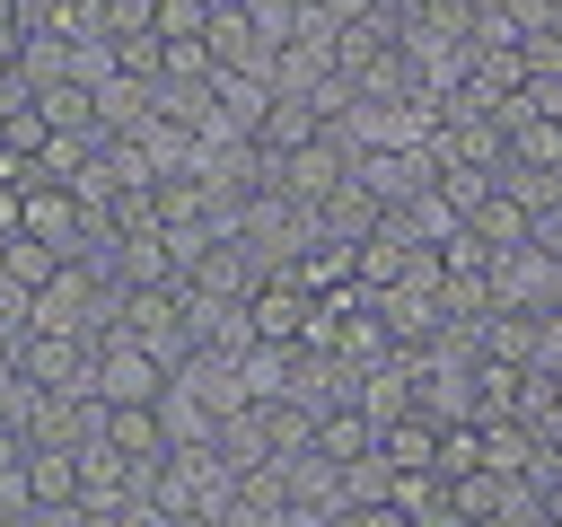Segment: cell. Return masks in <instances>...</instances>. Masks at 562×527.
<instances>
[{
    "label": "cell",
    "instance_id": "obj_1",
    "mask_svg": "<svg viewBox=\"0 0 562 527\" xmlns=\"http://www.w3.org/2000/svg\"><path fill=\"white\" fill-rule=\"evenodd\" d=\"M167 378H176V369H167L140 334H123V325H114V334L97 343V404H158V395H167Z\"/></svg>",
    "mask_w": 562,
    "mask_h": 527
},
{
    "label": "cell",
    "instance_id": "obj_2",
    "mask_svg": "<svg viewBox=\"0 0 562 527\" xmlns=\"http://www.w3.org/2000/svg\"><path fill=\"white\" fill-rule=\"evenodd\" d=\"M18 369L44 395H97V343L88 334H26L18 343Z\"/></svg>",
    "mask_w": 562,
    "mask_h": 527
},
{
    "label": "cell",
    "instance_id": "obj_3",
    "mask_svg": "<svg viewBox=\"0 0 562 527\" xmlns=\"http://www.w3.org/2000/svg\"><path fill=\"white\" fill-rule=\"evenodd\" d=\"M351 184V149L325 132V141H307V149H290V158H272V193H290V202H325V193H342Z\"/></svg>",
    "mask_w": 562,
    "mask_h": 527
},
{
    "label": "cell",
    "instance_id": "obj_4",
    "mask_svg": "<svg viewBox=\"0 0 562 527\" xmlns=\"http://www.w3.org/2000/svg\"><path fill=\"white\" fill-rule=\"evenodd\" d=\"M246 316H255V343H307V325H316V290H299L290 272H272L255 299H246Z\"/></svg>",
    "mask_w": 562,
    "mask_h": 527
},
{
    "label": "cell",
    "instance_id": "obj_5",
    "mask_svg": "<svg viewBox=\"0 0 562 527\" xmlns=\"http://www.w3.org/2000/svg\"><path fill=\"white\" fill-rule=\"evenodd\" d=\"M26 237H44L53 255H79V237H88L79 193L70 184H26Z\"/></svg>",
    "mask_w": 562,
    "mask_h": 527
},
{
    "label": "cell",
    "instance_id": "obj_6",
    "mask_svg": "<svg viewBox=\"0 0 562 527\" xmlns=\"http://www.w3.org/2000/svg\"><path fill=\"white\" fill-rule=\"evenodd\" d=\"M176 386H193V395H202V404H211L220 422H237V413L255 404V395H246V369H237L228 351H193V360L176 369Z\"/></svg>",
    "mask_w": 562,
    "mask_h": 527
},
{
    "label": "cell",
    "instance_id": "obj_7",
    "mask_svg": "<svg viewBox=\"0 0 562 527\" xmlns=\"http://www.w3.org/2000/svg\"><path fill=\"white\" fill-rule=\"evenodd\" d=\"M26 501H35V509H70V501H79V448L35 439V448H26Z\"/></svg>",
    "mask_w": 562,
    "mask_h": 527
},
{
    "label": "cell",
    "instance_id": "obj_8",
    "mask_svg": "<svg viewBox=\"0 0 562 527\" xmlns=\"http://www.w3.org/2000/svg\"><path fill=\"white\" fill-rule=\"evenodd\" d=\"M307 141H325V114H316L307 97H281V88H272V114L255 123V149H263V158H290V149H307Z\"/></svg>",
    "mask_w": 562,
    "mask_h": 527
},
{
    "label": "cell",
    "instance_id": "obj_9",
    "mask_svg": "<svg viewBox=\"0 0 562 527\" xmlns=\"http://www.w3.org/2000/svg\"><path fill=\"white\" fill-rule=\"evenodd\" d=\"M439 430H448V422L404 413V422H386V430H378V457H386L395 474H430V466H439Z\"/></svg>",
    "mask_w": 562,
    "mask_h": 527
},
{
    "label": "cell",
    "instance_id": "obj_10",
    "mask_svg": "<svg viewBox=\"0 0 562 527\" xmlns=\"http://www.w3.org/2000/svg\"><path fill=\"white\" fill-rule=\"evenodd\" d=\"M378 220H386V202H369L360 184H342V193H325V202H316V237H334V246L378 237Z\"/></svg>",
    "mask_w": 562,
    "mask_h": 527
},
{
    "label": "cell",
    "instance_id": "obj_11",
    "mask_svg": "<svg viewBox=\"0 0 562 527\" xmlns=\"http://www.w3.org/2000/svg\"><path fill=\"white\" fill-rule=\"evenodd\" d=\"M465 228H474V237H483L492 255H518V246H536V211H527V202H518L509 184H501V193H492V202H483V211H474Z\"/></svg>",
    "mask_w": 562,
    "mask_h": 527
},
{
    "label": "cell",
    "instance_id": "obj_12",
    "mask_svg": "<svg viewBox=\"0 0 562 527\" xmlns=\"http://www.w3.org/2000/svg\"><path fill=\"white\" fill-rule=\"evenodd\" d=\"M61 264H70V255H53V246H44V237H26V228L0 246V281H9V290H26V299H35V290H53V281H61Z\"/></svg>",
    "mask_w": 562,
    "mask_h": 527
},
{
    "label": "cell",
    "instance_id": "obj_13",
    "mask_svg": "<svg viewBox=\"0 0 562 527\" xmlns=\"http://www.w3.org/2000/svg\"><path fill=\"white\" fill-rule=\"evenodd\" d=\"M158 422H167V448H211V439H220V413H211L193 386H176V378H167V395H158Z\"/></svg>",
    "mask_w": 562,
    "mask_h": 527
},
{
    "label": "cell",
    "instance_id": "obj_14",
    "mask_svg": "<svg viewBox=\"0 0 562 527\" xmlns=\"http://www.w3.org/2000/svg\"><path fill=\"white\" fill-rule=\"evenodd\" d=\"M316 457H334V466H360V457H378V422H369L360 404H334V413L316 422Z\"/></svg>",
    "mask_w": 562,
    "mask_h": 527
},
{
    "label": "cell",
    "instance_id": "obj_15",
    "mask_svg": "<svg viewBox=\"0 0 562 527\" xmlns=\"http://www.w3.org/2000/svg\"><path fill=\"white\" fill-rule=\"evenodd\" d=\"M483 466H492V457H483V422H448L430 474H439V483H465V474H483Z\"/></svg>",
    "mask_w": 562,
    "mask_h": 527
},
{
    "label": "cell",
    "instance_id": "obj_16",
    "mask_svg": "<svg viewBox=\"0 0 562 527\" xmlns=\"http://www.w3.org/2000/svg\"><path fill=\"white\" fill-rule=\"evenodd\" d=\"M509 167H562V114H536V123H518L509 132Z\"/></svg>",
    "mask_w": 562,
    "mask_h": 527
},
{
    "label": "cell",
    "instance_id": "obj_17",
    "mask_svg": "<svg viewBox=\"0 0 562 527\" xmlns=\"http://www.w3.org/2000/svg\"><path fill=\"white\" fill-rule=\"evenodd\" d=\"M439 193H448V211H457V220H474V211L501 193V167H448V176H439Z\"/></svg>",
    "mask_w": 562,
    "mask_h": 527
},
{
    "label": "cell",
    "instance_id": "obj_18",
    "mask_svg": "<svg viewBox=\"0 0 562 527\" xmlns=\"http://www.w3.org/2000/svg\"><path fill=\"white\" fill-rule=\"evenodd\" d=\"M404 228H413L422 246H448V237H457L465 220H457V211H448V193L430 184V193H413V202H404Z\"/></svg>",
    "mask_w": 562,
    "mask_h": 527
},
{
    "label": "cell",
    "instance_id": "obj_19",
    "mask_svg": "<svg viewBox=\"0 0 562 527\" xmlns=\"http://www.w3.org/2000/svg\"><path fill=\"white\" fill-rule=\"evenodd\" d=\"M149 35H158V44H211V9H202V0H158Z\"/></svg>",
    "mask_w": 562,
    "mask_h": 527
},
{
    "label": "cell",
    "instance_id": "obj_20",
    "mask_svg": "<svg viewBox=\"0 0 562 527\" xmlns=\"http://www.w3.org/2000/svg\"><path fill=\"white\" fill-rule=\"evenodd\" d=\"M44 141H53V114H44V105H9V114H0V149L44 158Z\"/></svg>",
    "mask_w": 562,
    "mask_h": 527
},
{
    "label": "cell",
    "instance_id": "obj_21",
    "mask_svg": "<svg viewBox=\"0 0 562 527\" xmlns=\"http://www.w3.org/2000/svg\"><path fill=\"white\" fill-rule=\"evenodd\" d=\"M439 264H448V281H492V246H483L474 228H457V237L439 246Z\"/></svg>",
    "mask_w": 562,
    "mask_h": 527
},
{
    "label": "cell",
    "instance_id": "obj_22",
    "mask_svg": "<svg viewBox=\"0 0 562 527\" xmlns=\"http://www.w3.org/2000/svg\"><path fill=\"white\" fill-rule=\"evenodd\" d=\"M26 448H35V439H26L18 422H0V483H9V474H26Z\"/></svg>",
    "mask_w": 562,
    "mask_h": 527
},
{
    "label": "cell",
    "instance_id": "obj_23",
    "mask_svg": "<svg viewBox=\"0 0 562 527\" xmlns=\"http://www.w3.org/2000/svg\"><path fill=\"white\" fill-rule=\"evenodd\" d=\"M342 527H413V509H395V501H369V509H342Z\"/></svg>",
    "mask_w": 562,
    "mask_h": 527
},
{
    "label": "cell",
    "instance_id": "obj_24",
    "mask_svg": "<svg viewBox=\"0 0 562 527\" xmlns=\"http://www.w3.org/2000/svg\"><path fill=\"white\" fill-rule=\"evenodd\" d=\"M0 351H9V343H0Z\"/></svg>",
    "mask_w": 562,
    "mask_h": 527
}]
</instances>
